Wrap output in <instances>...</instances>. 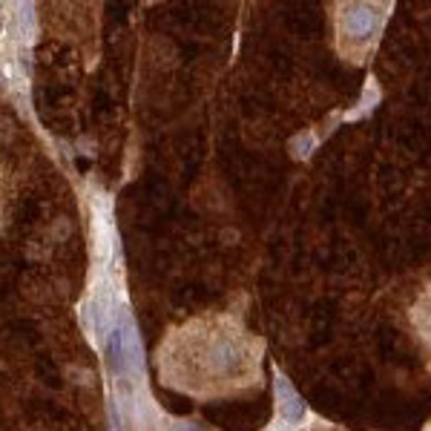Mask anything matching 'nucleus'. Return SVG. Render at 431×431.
<instances>
[{"mask_svg":"<svg viewBox=\"0 0 431 431\" xmlns=\"http://www.w3.org/2000/svg\"><path fill=\"white\" fill-rule=\"evenodd\" d=\"M184 348H187V380L181 388L225 391L251 380L256 383L253 348L233 322H196L193 331L184 333Z\"/></svg>","mask_w":431,"mask_h":431,"instance_id":"1","label":"nucleus"},{"mask_svg":"<svg viewBox=\"0 0 431 431\" xmlns=\"http://www.w3.org/2000/svg\"><path fill=\"white\" fill-rule=\"evenodd\" d=\"M388 6L377 4H348L340 6V20H336V32H340V52L351 60H362L371 52Z\"/></svg>","mask_w":431,"mask_h":431,"instance_id":"2","label":"nucleus"},{"mask_svg":"<svg viewBox=\"0 0 431 431\" xmlns=\"http://www.w3.org/2000/svg\"><path fill=\"white\" fill-rule=\"evenodd\" d=\"M276 403H279V411L288 423H302L305 420V403H302V397L291 388V383L279 374L276 377Z\"/></svg>","mask_w":431,"mask_h":431,"instance_id":"3","label":"nucleus"},{"mask_svg":"<svg viewBox=\"0 0 431 431\" xmlns=\"http://www.w3.org/2000/svg\"><path fill=\"white\" fill-rule=\"evenodd\" d=\"M0 32H4V15H0Z\"/></svg>","mask_w":431,"mask_h":431,"instance_id":"4","label":"nucleus"}]
</instances>
